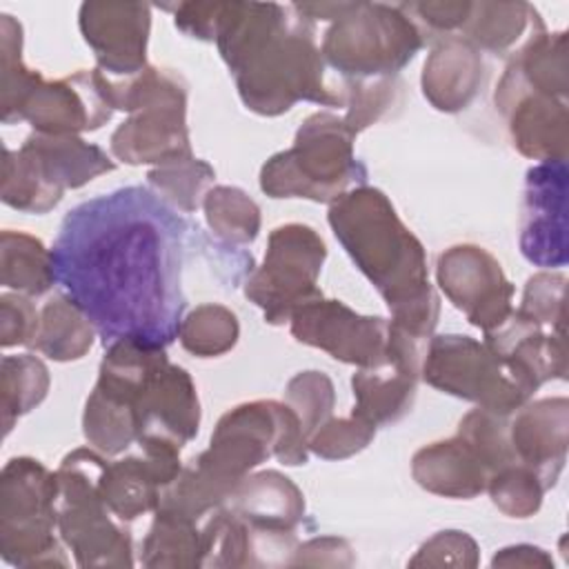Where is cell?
Segmentation results:
<instances>
[{"instance_id":"obj_1","label":"cell","mask_w":569,"mask_h":569,"mask_svg":"<svg viewBox=\"0 0 569 569\" xmlns=\"http://www.w3.org/2000/svg\"><path fill=\"white\" fill-rule=\"evenodd\" d=\"M193 227L149 187H122L73 207L51 247L62 293L104 347L131 340L167 349L187 298L182 267Z\"/></svg>"},{"instance_id":"obj_2","label":"cell","mask_w":569,"mask_h":569,"mask_svg":"<svg viewBox=\"0 0 569 569\" xmlns=\"http://www.w3.org/2000/svg\"><path fill=\"white\" fill-rule=\"evenodd\" d=\"M213 40L249 111L273 118L302 100L345 107V93L325 84L313 20L293 4L222 2Z\"/></svg>"},{"instance_id":"obj_3","label":"cell","mask_w":569,"mask_h":569,"mask_svg":"<svg viewBox=\"0 0 569 569\" xmlns=\"http://www.w3.org/2000/svg\"><path fill=\"white\" fill-rule=\"evenodd\" d=\"M327 220L351 262L387 302L391 322L429 342L440 298L429 282L425 247L391 200L376 187H353L329 204Z\"/></svg>"},{"instance_id":"obj_4","label":"cell","mask_w":569,"mask_h":569,"mask_svg":"<svg viewBox=\"0 0 569 569\" xmlns=\"http://www.w3.org/2000/svg\"><path fill=\"white\" fill-rule=\"evenodd\" d=\"M287 467L309 460L302 425L287 402L251 400L229 409L216 425L209 447L184 465L162 491L160 505L202 522L231 491L269 458Z\"/></svg>"},{"instance_id":"obj_5","label":"cell","mask_w":569,"mask_h":569,"mask_svg":"<svg viewBox=\"0 0 569 569\" xmlns=\"http://www.w3.org/2000/svg\"><path fill=\"white\" fill-rule=\"evenodd\" d=\"M91 396L111 407L136 431L147 453L180 456L198 436L200 400L187 369L164 349L118 340L104 347Z\"/></svg>"},{"instance_id":"obj_6","label":"cell","mask_w":569,"mask_h":569,"mask_svg":"<svg viewBox=\"0 0 569 569\" xmlns=\"http://www.w3.org/2000/svg\"><path fill=\"white\" fill-rule=\"evenodd\" d=\"M187 80L173 69L147 64L122 80L107 76V93L116 111L129 113L111 133L109 149L124 164H160L191 153L187 127Z\"/></svg>"},{"instance_id":"obj_7","label":"cell","mask_w":569,"mask_h":569,"mask_svg":"<svg viewBox=\"0 0 569 569\" xmlns=\"http://www.w3.org/2000/svg\"><path fill=\"white\" fill-rule=\"evenodd\" d=\"M356 133L342 116L311 113L293 144L273 153L260 169V189L269 198H305L331 204L353 187L367 184V167L353 153Z\"/></svg>"},{"instance_id":"obj_8","label":"cell","mask_w":569,"mask_h":569,"mask_svg":"<svg viewBox=\"0 0 569 569\" xmlns=\"http://www.w3.org/2000/svg\"><path fill=\"white\" fill-rule=\"evenodd\" d=\"M104 465V453L93 447H78L56 469L58 533L78 567L133 565L131 531L111 513L98 489Z\"/></svg>"},{"instance_id":"obj_9","label":"cell","mask_w":569,"mask_h":569,"mask_svg":"<svg viewBox=\"0 0 569 569\" xmlns=\"http://www.w3.org/2000/svg\"><path fill=\"white\" fill-rule=\"evenodd\" d=\"M116 169V162L80 136L29 133L20 149L4 147L0 198L24 213H47L67 189H80Z\"/></svg>"},{"instance_id":"obj_10","label":"cell","mask_w":569,"mask_h":569,"mask_svg":"<svg viewBox=\"0 0 569 569\" xmlns=\"http://www.w3.org/2000/svg\"><path fill=\"white\" fill-rule=\"evenodd\" d=\"M425 42L400 4L349 2L325 31L320 53L342 80H365L398 76Z\"/></svg>"},{"instance_id":"obj_11","label":"cell","mask_w":569,"mask_h":569,"mask_svg":"<svg viewBox=\"0 0 569 569\" xmlns=\"http://www.w3.org/2000/svg\"><path fill=\"white\" fill-rule=\"evenodd\" d=\"M58 476L29 456L11 458L0 473V556L13 567H67L56 538Z\"/></svg>"},{"instance_id":"obj_12","label":"cell","mask_w":569,"mask_h":569,"mask_svg":"<svg viewBox=\"0 0 569 569\" xmlns=\"http://www.w3.org/2000/svg\"><path fill=\"white\" fill-rule=\"evenodd\" d=\"M327 258L320 233L302 222L276 227L267 238L260 267L244 280V296L262 311L264 322H289L296 307L322 296L318 278Z\"/></svg>"},{"instance_id":"obj_13","label":"cell","mask_w":569,"mask_h":569,"mask_svg":"<svg viewBox=\"0 0 569 569\" xmlns=\"http://www.w3.org/2000/svg\"><path fill=\"white\" fill-rule=\"evenodd\" d=\"M420 378L433 389L482 409L511 416L531 398L511 380L498 356L465 333L431 336Z\"/></svg>"},{"instance_id":"obj_14","label":"cell","mask_w":569,"mask_h":569,"mask_svg":"<svg viewBox=\"0 0 569 569\" xmlns=\"http://www.w3.org/2000/svg\"><path fill=\"white\" fill-rule=\"evenodd\" d=\"M224 507L251 529L253 567L291 562L296 531L305 520V496L291 478L276 469L249 473L231 491Z\"/></svg>"},{"instance_id":"obj_15","label":"cell","mask_w":569,"mask_h":569,"mask_svg":"<svg viewBox=\"0 0 569 569\" xmlns=\"http://www.w3.org/2000/svg\"><path fill=\"white\" fill-rule=\"evenodd\" d=\"M291 336L307 347H316L331 358L373 369L387 365L389 320L356 313L340 300L316 296L293 309L289 318Z\"/></svg>"},{"instance_id":"obj_16","label":"cell","mask_w":569,"mask_h":569,"mask_svg":"<svg viewBox=\"0 0 569 569\" xmlns=\"http://www.w3.org/2000/svg\"><path fill=\"white\" fill-rule=\"evenodd\" d=\"M436 280L449 302L482 333L513 311V284L485 247L465 242L445 249L436 262Z\"/></svg>"},{"instance_id":"obj_17","label":"cell","mask_w":569,"mask_h":569,"mask_svg":"<svg viewBox=\"0 0 569 569\" xmlns=\"http://www.w3.org/2000/svg\"><path fill=\"white\" fill-rule=\"evenodd\" d=\"M107 93V76L96 69H80L58 80H40L18 109L16 122L24 120L38 133L80 136L96 131L113 116Z\"/></svg>"},{"instance_id":"obj_18","label":"cell","mask_w":569,"mask_h":569,"mask_svg":"<svg viewBox=\"0 0 569 569\" xmlns=\"http://www.w3.org/2000/svg\"><path fill=\"white\" fill-rule=\"evenodd\" d=\"M567 160L529 167L520 209V253L536 267H565L567 247Z\"/></svg>"},{"instance_id":"obj_19","label":"cell","mask_w":569,"mask_h":569,"mask_svg":"<svg viewBox=\"0 0 569 569\" xmlns=\"http://www.w3.org/2000/svg\"><path fill=\"white\" fill-rule=\"evenodd\" d=\"M427 342L409 336L389 320L387 365L358 369L351 378L353 416L373 427L391 425L405 418L416 400Z\"/></svg>"},{"instance_id":"obj_20","label":"cell","mask_w":569,"mask_h":569,"mask_svg":"<svg viewBox=\"0 0 569 569\" xmlns=\"http://www.w3.org/2000/svg\"><path fill=\"white\" fill-rule=\"evenodd\" d=\"M78 27L104 76L131 78L147 67L151 7L147 2H82Z\"/></svg>"},{"instance_id":"obj_21","label":"cell","mask_w":569,"mask_h":569,"mask_svg":"<svg viewBox=\"0 0 569 569\" xmlns=\"http://www.w3.org/2000/svg\"><path fill=\"white\" fill-rule=\"evenodd\" d=\"M493 104L507 120V129L518 153L538 162L567 160V100H558L500 78Z\"/></svg>"},{"instance_id":"obj_22","label":"cell","mask_w":569,"mask_h":569,"mask_svg":"<svg viewBox=\"0 0 569 569\" xmlns=\"http://www.w3.org/2000/svg\"><path fill=\"white\" fill-rule=\"evenodd\" d=\"M505 365L511 380L531 398L545 382L567 376L565 331H545L518 309L482 340Z\"/></svg>"},{"instance_id":"obj_23","label":"cell","mask_w":569,"mask_h":569,"mask_svg":"<svg viewBox=\"0 0 569 569\" xmlns=\"http://www.w3.org/2000/svg\"><path fill=\"white\" fill-rule=\"evenodd\" d=\"M509 420L518 462L529 467L549 491L565 467L569 445V400L565 396L525 402Z\"/></svg>"},{"instance_id":"obj_24","label":"cell","mask_w":569,"mask_h":569,"mask_svg":"<svg viewBox=\"0 0 569 569\" xmlns=\"http://www.w3.org/2000/svg\"><path fill=\"white\" fill-rule=\"evenodd\" d=\"M180 469V456L142 451L140 456L107 460L98 489L111 513L131 522L158 509L162 491L178 478Z\"/></svg>"},{"instance_id":"obj_25","label":"cell","mask_w":569,"mask_h":569,"mask_svg":"<svg viewBox=\"0 0 569 569\" xmlns=\"http://www.w3.org/2000/svg\"><path fill=\"white\" fill-rule=\"evenodd\" d=\"M480 84V51L460 36L438 40L420 76V87L429 104L442 113H458L473 102Z\"/></svg>"},{"instance_id":"obj_26","label":"cell","mask_w":569,"mask_h":569,"mask_svg":"<svg viewBox=\"0 0 569 569\" xmlns=\"http://www.w3.org/2000/svg\"><path fill=\"white\" fill-rule=\"evenodd\" d=\"M411 476L429 493L462 500L487 491L491 478L487 467L458 433L420 447L411 458Z\"/></svg>"},{"instance_id":"obj_27","label":"cell","mask_w":569,"mask_h":569,"mask_svg":"<svg viewBox=\"0 0 569 569\" xmlns=\"http://www.w3.org/2000/svg\"><path fill=\"white\" fill-rule=\"evenodd\" d=\"M502 78L558 98L567 100L569 93V58H567V33L547 31L540 16L533 18L531 36L525 44L511 53Z\"/></svg>"},{"instance_id":"obj_28","label":"cell","mask_w":569,"mask_h":569,"mask_svg":"<svg viewBox=\"0 0 569 569\" xmlns=\"http://www.w3.org/2000/svg\"><path fill=\"white\" fill-rule=\"evenodd\" d=\"M140 565L151 569L202 567V525L173 509L158 507L142 540Z\"/></svg>"},{"instance_id":"obj_29","label":"cell","mask_w":569,"mask_h":569,"mask_svg":"<svg viewBox=\"0 0 569 569\" xmlns=\"http://www.w3.org/2000/svg\"><path fill=\"white\" fill-rule=\"evenodd\" d=\"M96 336L89 318L64 293H56L40 309V329L31 347L56 362H71L89 353Z\"/></svg>"},{"instance_id":"obj_30","label":"cell","mask_w":569,"mask_h":569,"mask_svg":"<svg viewBox=\"0 0 569 569\" xmlns=\"http://www.w3.org/2000/svg\"><path fill=\"white\" fill-rule=\"evenodd\" d=\"M0 280L7 289L29 298L47 293L56 282L51 249L31 233L4 229L0 236Z\"/></svg>"},{"instance_id":"obj_31","label":"cell","mask_w":569,"mask_h":569,"mask_svg":"<svg viewBox=\"0 0 569 569\" xmlns=\"http://www.w3.org/2000/svg\"><path fill=\"white\" fill-rule=\"evenodd\" d=\"M538 11L529 2H471L460 38L478 51L507 53L533 24Z\"/></svg>"},{"instance_id":"obj_32","label":"cell","mask_w":569,"mask_h":569,"mask_svg":"<svg viewBox=\"0 0 569 569\" xmlns=\"http://www.w3.org/2000/svg\"><path fill=\"white\" fill-rule=\"evenodd\" d=\"M49 369L33 353L2 356L0 360V396H2V427L4 436L13 422L36 409L49 393Z\"/></svg>"},{"instance_id":"obj_33","label":"cell","mask_w":569,"mask_h":569,"mask_svg":"<svg viewBox=\"0 0 569 569\" xmlns=\"http://www.w3.org/2000/svg\"><path fill=\"white\" fill-rule=\"evenodd\" d=\"M216 178L213 167L193 153H182L149 169L147 184L176 211L193 213Z\"/></svg>"},{"instance_id":"obj_34","label":"cell","mask_w":569,"mask_h":569,"mask_svg":"<svg viewBox=\"0 0 569 569\" xmlns=\"http://www.w3.org/2000/svg\"><path fill=\"white\" fill-rule=\"evenodd\" d=\"M202 209L209 229L220 242L242 247L258 238L260 207L240 187H211L204 193Z\"/></svg>"},{"instance_id":"obj_35","label":"cell","mask_w":569,"mask_h":569,"mask_svg":"<svg viewBox=\"0 0 569 569\" xmlns=\"http://www.w3.org/2000/svg\"><path fill=\"white\" fill-rule=\"evenodd\" d=\"M0 118L4 124H11L24 98L42 80V73L22 62V24L9 13L0 16Z\"/></svg>"},{"instance_id":"obj_36","label":"cell","mask_w":569,"mask_h":569,"mask_svg":"<svg viewBox=\"0 0 569 569\" xmlns=\"http://www.w3.org/2000/svg\"><path fill=\"white\" fill-rule=\"evenodd\" d=\"M240 325L236 313L218 302H204L191 309L180 325L178 340L184 351L198 358H216L236 347Z\"/></svg>"},{"instance_id":"obj_37","label":"cell","mask_w":569,"mask_h":569,"mask_svg":"<svg viewBox=\"0 0 569 569\" xmlns=\"http://www.w3.org/2000/svg\"><path fill=\"white\" fill-rule=\"evenodd\" d=\"M402 80L398 76L345 80V124L351 133H360L367 127L380 122L391 113V109L402 102Z\"/></svg>"},{"instance_id":"obj_38","label":"cell","mask_w":569,"mask_h":569,"mask_svg":"<svg viewBox=\"0 0 569 569\" xmlns=\"http://www.w3.org/2000/svg\"><path fill=\"white\" fill-rule=\"evenodd\" d=\"M456 433L473 449L491 476L518 462L509 438V416L478 407L462 416Z\"/></svg>"},{"instance_id":"obj_39","label":"cell","mask_w":569,"mask_h":569,"mask_svg":"<svg viewBox=\"0 0 569 569\" xmlns=\"http://www.w3.org/2000/svg\"><path fill=\"white\" fill-rule=\"evenodd\" d=\"M545 491L547 489L542 487L540 478L522 462L502 467L487 482V493L491 502L509 518L533 516L542 505Z\"/></svg>"},{"instance_id":"obj_40","label":"cell","mask_w":569,"mask_h":569,"mask_svg":"<svg viewBox=\"0 0 569 569\" xmlns=\"http://www.w3.org/2000/svg\"><path fill=\"white\" fill-rule=\"evenodd\" d=\"M284 402L298 416L309 445V438L313 436V431L325 420L331 418V411L336 405V389L327 373L316 369L300 371L287 382Z\"/></svg>"},{"instance_id":"obj_41","label":"cell","mask_w":569,"mask_h":569,"mask_svg":"<svg viewBox=\"0 0 569 569\" xmlns=\"http://www.w3.org/2000/svg\"><path fill=\"white\" fill-rule=\"evenodd\" d=\"M373 436L376 427L360 416L329 418L309 438V451L322 460H345L367 449Z\"/></svg>"},{"instance_id":"obj_42","label":"cell","mask_w":569,"mask_h":569,"mask_svg":"<svg viewBox=\"0 0 569 569\" xmlns=\"http://www.w3.org/2000/svg\"><path fill=\"white\" fill-rule=\"evenodd\" d=\"M565 273H533L525 284L518 311L525 318L538 322L540 327H551V331H565Z\"/></svg>"},{"instance_id":"obj_43","label":"cell","mask_w":569,"mask_h":569,"mask_svg":"<svg viewBox=\"0 0 569 569\" xmlns=\"http://www.w3.org/2000/svg\"><path fill=\"white\" fill-rule=\"evenodd\" d=\"M478 545L476 540L458 529H445L420 545L409 567H476Z\"/></svg>"},{"instance_id":"obj_44","label":"cell","mask_w":569,"mask_h":569,"mask_svg":"<svg viewBox=\"0 0 569 569\" xmlns=\"http://www.w3.org/2000/svg\"><path fill=\"white\" fill-rule=\"evenodd\" d=\"M402 11L418 24L425 40H442L458 36L471 2L469 0H438V2H402Z\"/></svg>"},{"instance_id":"obj_45","label":"cell","mask_w":569,"mask_h":569,"mask_svg":"<svg viewBox=\"0 0 569 569\" xmlns=\"http://www.w3.org/2000/svg\"><path fill=\"white\" fill-rule=\"evenodd\" d=\"M40 329V311L29 296H0V345L2 349L27 345L31 347Z\"/></svg>"},{"instance_id":"obj_46","label":"cell","mask_w":569,"mask_h":569,"mask_svg":"<svg viewBox=\"0 0 569 569\" xmlns=\"http://www.w3.org/2000/svg\"><path fill=\"white\" fill-rule=\"evenodd\" d=\"M356 562L353 549L345 538L318 536L293 549L289 565L309 567H351Z\"/></svg>"},{"instance_id":"obj_47","label":"cell","mask_w":569,"mask_h":569,"mask_svg":"<svg viewBox=\"0 0 569 569\" xmlns=\"http://www.w3.org/2000/svg\"><path fill=\"white\" fill-rule=\"evenodd\" d=\"M222 2H178V4H162V9L173 13L176 27L196 38L211 42L216 38V24L220 16Z\"/></svg>"},{"instance_id":"obj_48","label":"cell","mask_w":569,"mask_h":569,"mask_svg":"<svg viewBox=\"0 0 569 569\" xmlns=\"http://www.w3.org/2000/svg\"><path fill=\"white\" fill-rule=\"evenodd\" d=\"M491 567H553L551 556L533 545H513V547H505L500 549L493 560Z\"/></svg>"}]
</instances>
